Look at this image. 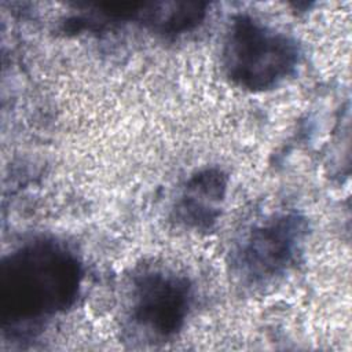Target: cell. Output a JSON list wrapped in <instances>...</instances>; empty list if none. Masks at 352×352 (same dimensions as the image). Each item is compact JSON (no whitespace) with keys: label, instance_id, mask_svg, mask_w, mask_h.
<instances>
[{"label":"cell","instance_id":"6da1fadb","mask_svg":"<svg viewBox=\"0 0 352 352\" xmlns=\"http://www.w3.org/2000/svg\"><path fill=\"white\" fill-rule=\"evenodd\" d=\"M81 270L77 258L55 242H34L8 256L0 271V312L11 324L43 320L69 307Z\"/></svg>","mask_w":352,"mask_h":352},{"label":"cell","instance_id":"7a4b0ae2","mask_svg":"<svg viewBox=\"0 0 352 352\" xmlns=\"http://www.w3.org/2000/svg\"><path fill=\"white\" fill-rule=\"evenodd\" d=\"M224 67L228 77L249 89H267L286 78L297 66L296 43L257 19L236 16L224 43Z\"/></svg>","mask_w":352,"mask_h":352},{"label":"cell","instance_id":"3957f363","mask_svg":"<svg viewBox=\"0 0 352 352\" xmlns=\"http://www.w3.org/2000/svg\"><path fill=\"white\" fill-rule=\"evenodd\" d=\"M191 302V286L183 276L166 272L143 274L135 283L133 322L154 337H169L183 324Z\"/></svg>","mask_w":352,"mask_h":352},{"label":"cell","instance_id":"277c9868","mask_svg":"<svg viewBox=\"0 0 352 352\" xmlns=\"http://www.w3.org/2000/svg\"><path fill=\"white\" fill-rule=\"evenodd\" d=\"M302 235V220L294 214L279 216L256 228L238 257L242 275L254 283L282 275L293 264Z\"/></svg>","mask_w":352,"mask_h":352},{"label":"cell","instance_id":"5b68a950","mask_svg":"<svg viewBox=\"0 0 352 352\" xmlns=\"http://www.w3.org/2000/svg\"><path fill=\"white\" fill-rule=\"evenodd\" d=\"M226 190V179L219 170H205L186 186L177 205L179 219L192 227H209L214 221Z\"/></svg>","mask_w":352,"mask_h":352}]
</instances>
